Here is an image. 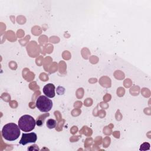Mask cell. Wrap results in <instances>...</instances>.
I'll return each mask as SVG.
<instances>
[{"instance_id": "cell-3", "label": "cell", "mask_w": 151, "mask_h": 151, "mask_svg": "<svg viewBox=\"0 0 151 151\" xmlns=\"http://www.w3.org/2000/svg\"><path fill=\"white\" fill-rule=\"evenodd\" d=\"M36 107L41 112H48L52 109V100L45 96H40L36 100Z\"/></svg>"}, {"instance_id": "cell-7", "label": "cell", "mask_w": 151, "mask_h": 151, "mask_svg": "<svg viewBox=\"0 0 151 151\" xmlns=\"http://www.w3.org/2000/svg\"><path fill=\"white\" fill-rule=\"evenodd\" d=\"M149 149H150V144L147 142H145L141 145L140 150H149Z\"/></svg>"}, {"instance_id": "cell-5", "label": "cell", "mask_w": 151, "mask_h": 151, "mask_svg": "<svg viewBox=\"0 0 151 151\" xmlns=\"http://www.w3.org/2000/svg\"><path fill=\"white\" fill-rule=\"evenodd\" d=\"M44 94L49 98H52L55 96V86L52 83H48L43 87Z\"/></svg>"}, {"instance_id": "cell-8", "label": "cell", "mask_w": 151, "mask_h": 151, "mask_svg": "<svg viewBox=\"0 0 151 151\" xmlns=\"http://www.w3.org/2000/svg\"><path fill=\"white\" fill-rule=\"evenodd\" d=\"M39 150V148L38 147L37 145H32V146H30L28 148V150Z\"/></svg>"}, {"instance_id": "cell-6", "label": "cell", "mask_w": 151, "mask_h": 151, "mask_svg": "<svg viewBox=\"0 0 151 151\" xmlns=\"http://www.w3.org/2000/svg\"><path fill=\"white\" fill-rule=\"evenodd\" d=\"M56 124H57V122L54 119H50L47 122V126L50 129L55 128L56 126Z\"/></svg>"}, {"instance_id": "cell-4", "label": "cell", "mask_w": 151, "mask_h": 151, "mask_svg": "<svg viewBox=\"0 0 151 151\" xmlns=\"http://www.w3.org/2000/svg\"><path fill=\"white\" fill-rule=\"evenodd\" d=\"M37 136L35 133L31 132L29 133H22L21 139L19 143L22 145H25L28 143H35L37 141Z\"/></svg>"}, {"instance_id": "cell-2", "label": "cell", "mask_w": 151, "mask_h": 151, "mask_svg": "<svg viewBox=\"0 0 151 151\" xmlns=\"http://www.w3.org/2000/svg\"><path fill=\"white\" fill-rule=\"evenodd\" d=\"M18 123V126L21 130L25 132H28L34 129L36 122L31 116L25 114L19 118Z\"/></svg>"}, {"instance_id": "cell-1", "label": "cell", "mask_w": 151, "mask_h": 151, "mask_svg": "<svg viewBox=\"0 0 151 151\" xmlns=\"http://www.w3.org/2000/svg\"><path fill=\"white\" fill-rule=\"evenodd\" d=\"M20 135V128L14 123L5 124L2 129V136L4 139L8 141H14Z\"/></svg>"}]
</instances>
